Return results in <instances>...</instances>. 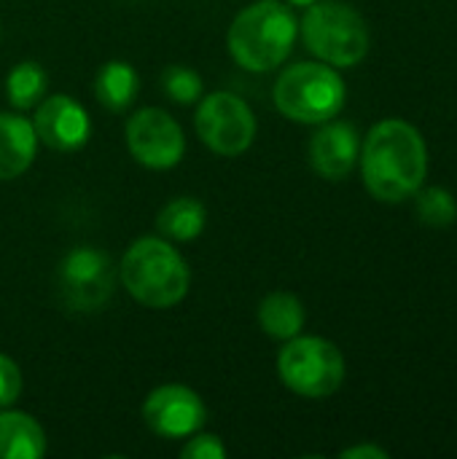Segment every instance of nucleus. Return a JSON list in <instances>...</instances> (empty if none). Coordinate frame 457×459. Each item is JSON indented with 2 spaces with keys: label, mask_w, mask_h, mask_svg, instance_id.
<instances>
[{
  "label": "nucleus",
  "mask_w": 457,
  "mask_h": 459,
  "mask_svg": "<svg viewBox=\"0 0 457 459\" xmlns=\"http://www.w3.org/2000/svg\"><path fill=\"white\" fill-rule=\"evenodd\" d=\"M22 395V371L19 366L0 352V409L13 406Z\"/></svg>",
  "instance_id": "nucleus-22"
},
{
  "label": "nucleus",
  "mask_w": 457,
  "mask_h": 459,
  "mask_svg": "<svg viewBox=\"0 0 457 459\" xmlns=\"http://www.w3.org/2000/svg\"><path fill=\"white\" fill-rule=\"evenodd\" d=\"M415 196H417L415 212H417L423 226H428V229H450L457 221V202L447 188L431 186V188H420Z\"/></svg>",
  "instance_id": "nucleus-19"
},
{
  "label": "nucleus",
  "mask_w": 457,
  "mask_h": 459,
  "mask_svg": "<svg viewBox=\"0 0 457 459\" xmlns=\"http://www.w3.org/2000/svg\"><path fill=\"white\" fill-rule=\"evenodd\" d=\"M299 22L280 0H259L242 8L226 35L232 59L248 73H267L280 67L294 43Z\"/></svg>",
  "instance_id": "nucleus-2"
},
{
  "label": "nucleus",
  "mask_w": 457,
  "mask_h": 459,
  "mask_svg": "<svg viewBox=\"0 0 457 459\" xmlns=\"http://www.w3.org/2000/svg\"><path fill=\"white\" fill-rule=\"evenodd\" d=\"M46 86H48V78L38 62H19L11 67L5 78V91L16 110H27L38 105L46 94Z\"/></svg>",
  "instance_id": "nucleus-18"
},
{
  "label": "nucleus",
  "mask_w": 457,
  "mask_h": 459,
  "mask_svg": "<svg viewBox=\"0 0 457 459\" xmlns=\"http://www.w3.org/2000/svg\"><path fill=\"white\" fill-rule=\"evenodd\" d=\"M35 134L40 143H46L54 151H78L86 145L92 121L83 110V105L67 94L46 97L35 110Z\"/></svg>",
  "instance_id": "nucleus-11"
},
{
  "label": "nucleus",
  "mask_w": 457,
  "mask_h": 459,
  "mask_svg": "<svg viewBox=\"0 0 457 459\" xmlns=\"http://www.w3.org/2000/svg\"><path fill=\"white\" fill-rule=\"evenodd\" d=\"M207 409L186 385H162L143 403V422L159 438H189L205 428Z\"/></svg>",
  "instance_id": "nucleus-10"
},
{
  "label": "nucleus",
  "mask_w": 457,
  "mask_h": 459,
  "mask_svg": "<svg viewBox=\"0 0 457 459\" xmlns=\"http://www.w3.org/2000/svg\"><path fill=\"white\" fill-rule=\"evenodd\" d=\"M199 140L218 156H240L256 137V116L248 102L232 91H215L199 100L194 118Z\"/></svg>",
  "instance_id": "nucleus-8"
},
{
  "label": "nucleus",
  "mask_w": 457,
  "mask_h": 459,
  "mask_svg": "<svg viewBox=\"0 0 457 459\" xmlns=\"http://www.w3.org/2000/svg\"><path fill=\"white\" fill-rule=\"evenodd\" d=\"M137 91H140V78H137V70L132 65L113 59L97 70L94 97L105 110L124 113L137 100Z\"/></svg>",
  "instance_id": "nucleus-16"
},
{
  "label": "nucleus",
  "mask_w": 457,
  "mask_h": 459,
  "mask_svg": "<svg viewBox=\"0 0 457 459\" xmlns=\"http://www.w3.org/2000/svg\"><path fill=\"white\" fill-rule=\"evenodd\" d=\"M162 89L172 102H180V105H191V102L202 100V78L197 75V70L183 67V65L164 67Z\"/></svg>",
  "instance_id": "nucleus-20"
},
{
  "label": "nucleus",
  "mask_w": 457,
  "mask_h": 459,
  "mask_svg": "<svg viewBox=\"0 0 457 459\" xmlns=\"http://www.w3.org/2000/svg\"><path fill=\"white\" fill-rule=\"evenodd\" d=\"M364 186L380 202L396 204L415 196L428 175V148L417 126L401 118L374 124L358 153Z\"/></svg>",
  "instance_id": "nucleus-1"
},
{
  "label": "nucleus",
  "mask_w": 457,
  "mask_h": 459,
  "mask_svg": "<svg viewBox=\"0 0 457 459\" xmlns=\"http://www.w3.org/2000/svg\"><path fill=\"white\" fill-rule=\"evenodd\" d=\"M38 153L35 126L16 113H0V180L24 175Z\"/></svg>",
  "instance_id": "nucleus-13"
},
{
  "label": "nucleus",
  "mask_w": 457,
  "mask_h": 459,
  "mask_svg": "<svg viewBox=\"0 0 457 459\" xmlns=\"http://www.w3.org/2000/svg\"><path fill=\"white\" fill-rule=\"evenodd\" d=\"M127 148L148 169H170L186 153L180 124L162 108H143L127 121Z\"/></svg>",
  "instance_id": "nucleus-9"
},
{
  "label": "nucleus",
  "mask_w": 457,
  "mask_h": 459,
  "mask_svg": "<svg viewBox=\"0 0 457 459\" xmlns=\"http://www.w3.org/2000/svg\"><path fill=\"white\" fill-rule=\"evenodd\" d=\"M280 382L312 401L331 398L345 382V358L337 344L321 336H294L277 355Z\"/></svg>",
  "instance_id": "nucleus-6"
},
{
  "label": "nucleus",
  "mask_w": 457,
  "mask_h": 459,
  "mask_svg": "<svg viewBox=\"0 0 457 459\" xmlns=\"http://www.w3.org/2000/svg\"><path fill=\"white\" fill-rule=\"evenodd\" d=\"M46 452L43 428L22 411H0V459H38Z\"/></svg>",
  "instance_id": "nucleus-14"
},
{
  "label": "nucleus",
  "mask_w": 457,
  "mask_h": 459,
  "mask_svg": "<svg viewBox=\"0 0 457 459\" xmlns=\"http://www.w3.org/2000/svg\"><path fill=\"white\" fill-rule=\"evenodd\" d=\"M127 293L151 309L180 304L191 285V272L183 255L159 237H140L129 245L119 266Z\"/></svg>",
  "instance_id": "nucleus-3"
},
{
  "label": "nucleus",
  "mask_w": 457,
  "mask_h": 459,
  "mask_svg": "<svg viewBox=\"0 0 457 459\" xmlns=\"http://www.w3.org/2000/svg\"><path fill=\"white\" fill-rule=\"evenodd\" d=\"M304 46L331 67H353L369 54L364 16L342 0H315L302 19Z\"/></svg>",
  "instance_id": "nucleus-5"
},
{
  "label": "nucleus",
  "mask_w": 457,
  "mask_h": 459,
  "mask_svg": "<svg viewBox=\"0 0 457 459\" xmlns=\"http://www.w3.org/2000/svg\"><path fill=\"white\" fill-rule=\"evenodd\" d=\"M113 264L97 247H73L57 272V290L70 312H100L113 296Z\"/></svg>",
  "instance_id": "nucleus-7"
},
{
  "label": "nucleus",
  "mask_w": 457,
  "mask_h": 459,
  "mask_svg": "<svg viewBox=\"0 0 457 459\" xmlns=\"http://www.w3.org/2000/svg\"><path fill=\"white\" fill-rule=\"evenodd\" d=\"M183 459H226V446L218 436L194 433L189 436L186 446L180 449Z\"/></svg>",
  "instance_id": "nucleus-21"
},
{
  "label": "nucleus",
  "mask_w": 457,
  "mask_h": 459,
  "mask_svg": "<svg viewBox=\"0 0 457 459\" xmlns=\"http://www.w3.org/2000/svg\"><path fill=\"white\" fill-rule=\"evenodd\" d=\"M304 320H307L304 304L299 301V296L288 290H275L259 304V325L267 336L277 342H288L299 336L304 328Z\"/></svg>",
  "instance_id": "nucleus-15"
},
{
  "label": "nucleus",
  "mask_w": 457,
  "mask_h": 459,
  "mask_svg": "<svg viewBox=\"0 0 457 459\" xmlns=\"http://www.w3.org/2000/svg\"><path fill=\"white\" fill-rule=\"evenodd\" d=\"M342 459H388L391 455L382 449V446H377V444H358V446H350V449H345Z\"/></svg>",
  "instance_id": "nucleus-23"
},
{
  "label": "nucleus",
  "mask_w": 457,
  "mask_h": 459,
  "mask_svg": "<svg viewBox=\"0 0 457 459\" xmlns=\"http://www.w3.org/2000/svg\"><path fill=\"white\" fill-rule=\"evenodd\" d=\"M207 223V210L199 199L194 196H178L172 202H167L156 218L159 231L172 239V242H189L197 239L202 234Z\"/></svg>",
  "instance_id": "nucleus-17"
},
{
  "label": "nucleus",
  "mask_w": 457,
  "mask_h": 459,
  "mask_svg": "<svg viewBox=\"0 0 457 459\" xmlns=\"http://www.w3.org/2000/svg\"><path fill=\"white\" fill-rule=\"evenodd\" d=\"M358 132L347 121H323L310 140V164L326 180H342L358 164Z\"/></svg>",
  "instance_id": "nucleus-12"
},
{
  "label": "nucleus",
  "mask_w": 457,
  "mask_h": 459,
  "mask_svg": "<svg viewBox=\"0 0 457 459\" xmlns=\"http://www.w3.org/2000/svg\"><path fill=\"white\" fill-rule=\"evenodd\" d=\"M275 108L299 124L331 121L347 100L342 75L326 62H296L286 67L272 89Z\"/></svg>",
  "instance_id": "nucleus-4"
},
{
  "label": "nucleus",
  "mask_w": 457,
  "mask_h": 459,
  "mask_svg": "<svg viewBox=\"0 0 457 459\" xmlns=\"http://www.w3.org/2000/svg\"><path fill=\"white\" fill-rule=\"evenodd\" d=\"M288 5H296V8H307V5H312L315 0H286Z\"/></svg>",
  "instance_id": "nucleus-24"
}]
</instances>
